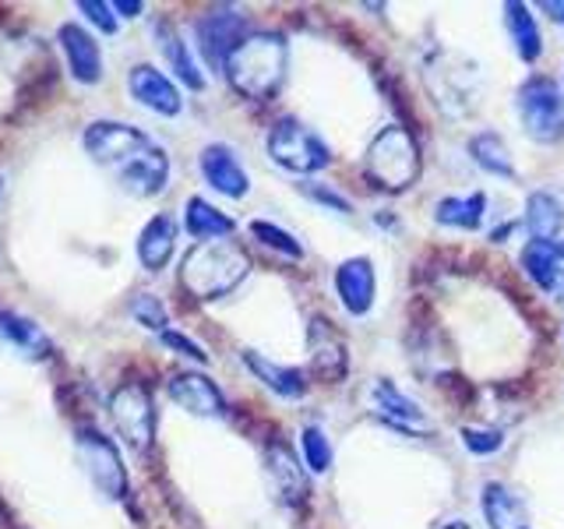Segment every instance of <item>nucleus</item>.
Here are the masks:
<instances>
[{
	"mask_svg": "<svg viewBox=\"0 0 564 529\" xmlns=\"http://www.w3.org/2000/svg\"><path fill=\"white\" fill-rule=\"evenodd\" d=\"M75 452L78 463L102 498L120 501L128 494V469H123V458L117 452V445L106 434H99L96 428H82L75 434Z\"/></svg>",
	"mask_w": 564,
	"mask_h": 529,
	"instance_id": "6",
	"label": "nucleus"
},
{
	"mask_svg": "<svg viewBox=\"0 0 564 529\" xmlns=\"http://www.w3.org/2000/svg\"><path fill=\"white\" fill-rule=\"evenodd\" d=\"M307 343H311V370L322 381L335 385L346 378L349 370V353H346V339L335 332L328 322L314 317L311 328H307Z\"/></svg>",
	"mask_w": 564,
	"mask_h": 529,
	"instance_id": "14",
	"label": "nucleus"
},
{
	"mask_svg": "<svg viewBox=\"0 0 564 529\" xmlns=\"http://www.w3.org/2000/svg\"><path fill=\"white\" fill-rule=\"evenodd\" d=\"M543 11H551V14L557 18V22L564 25V0H546V4H543Z\"/></svg>",
	"mask_w": 564,
	"mask_h": 529,
	"instance_id": "38",
	"label": "nucleus"
},
{
	"mask_svg": "<svg viewBox=\"0 0 564 529\" xmlns=\"http://www.w3.org/2000/svg\"><path fill=\"white\" fill-rule=\"evenodd\" d=\"M82 145L88 152V159L106 170H123L131 163L134 155H141L149 145H152V138L134 128V123H120V120H93L85 128L82 134Z\"/></svg>",
	"mask_w": 564,
	"mask_h": 529,
	"instance_id": "8",
	"label": "nucleus"
},
{
	"mask_svg": "<svg viewBox=\"0 0 564 529\" xmlns=\"http://www.w3.org/2000/svg\"><path fill=\"white\" fill-rule=\"evenodd\" d=\"M128 88L138 106H145L155 117H176L184 110L181 88L173 85V78H166L163 71L152 64H138L128 75Z\"/></svg>",
	"mask_w": 564,
	"mask_h": 529,
	"instance_id": "10",
	"label": "nucleus"
},
{
	"mask_svg": "<svg viewBox=\"0 0 564 529\" xmlns=\"http://www.w3.org/2000/svg\"><path fill=\"white\" fill-rule=\"evenodd\" d=\"M370 410H375L378 417H384L388 423H395L399 431H410V428H427V417H423L420 406L410 399V396H402L399 388L388 381V378H378L375 385H370Z\"/></svg>",
	"mask_w": 564,
	"mask_h": 529,
	"instance_id": "19",
	"label": "nucleus"
},
{
	"mask_svg": "<svg viewBox=\"0 0 564 529\" xmlns=\"http://www.w3.org/2000/svg\"><path fill=\"white\" fill-rule=\"evenodd\" d=\"M0 187H4V181H0Z\"/></svg>",
	"mask_w": 564,
	"mask_h": 529,
	"instance_id": "40",
	"label": "nucleus"
},
{
	"mask_svg": "<svg viewBox=\"0 0 564 529\" xmlns=\"http://www.w3.org/2000/svg\"><path fill=\"white\" fill-rule=\"evenodd\" d=\"M184 226L194 240H223L237 229V223L219 212L216 205H208L205 198H191L184 212Z\"/></svg>",
	"mask_w": 564,
	"mask_h": 529,
	"instance_id": "26",
	"label": "nucleus"
},
{
	"mask_svg": "<svg viewBox=\"0 0 564 529\" xmlns=\"http://www.w3.org/2000/svg\"><path fill=\"white\" fill-rule=\"evenodd\" d=\"M525 229L533 240L551 244L564 229V202L554 191H533L525 202Z\"/></svg>",
	"mask_w": 564,
	"mask_h": 529,
	"instance_id": "22",
	"label": "nucleus"
},
{
	"mask_svg": "<svg viewBox=\"0 0 564 529\" xmlns=\"http://www.w3.org/2000/svg\"><path fill=\"white\" fill-rule=\"evenodd\" d=\"M198 163H202L205 184H212L219 194H226V198H243V194L251 191V176H247L243 163L229 145H219V141L216 145H205Z\"/></svg>",
	"mask_w": 564,
	"mask_h": 529,
	"instance_id": "16",
	"label": "nucleus"
},
{
	"mask_svg": "<svg viewBox=\"0 0 564 529\" xmlns=\"http://www.w3.org/2000/svg\"><path fill=\"white\" fill-rule=\"evenodd\" d=\"M469 155H473V163L480 166V170H487L490 176H505V181H511V176H516V166H511L501 134H494V131L473 134L469 138Z\"/></svg>",
	"mask_w": 564,
	"mask_h": 529,
	"instance_id": "29",
	"label": "nucleus"
},
{
	"mask_svg": "<svg viewBox=\"0 0 564 529\" xmlns=\"http://www.w3.org/2000/svg\"><path fill=\"white\" fill-rule=\"evenodd\" d=\"M519 106V120L525 134L533 141H543V145H554V141L564 138V93L557 88L554 78L546 75H533L516 96Z\"/></svg>",
	"mask_w": 564,
	"mask_h": 529,
	"instance_id": "4",
	"label": "nucleus"
},
{
	"mask_svg": "<svg viewBox=\"0 0 564 529\" xmlns=\"http://www.w3.org/2000/svg\"><path fill=\"white\" fill-rule=\"evenodd\" d=\"M480 508H484L490 529H529L522 498H516L505 484H487L480 494Z\"/></svg>",
	"mask_w": 564,
	"mask_h": 529,
	"instance_id": "24",
	"label": "nucleus"
},
{
	"mask_svg": "<svg viewBox=\"0 0 564 529\" xmlns=\"http://www.w3.org/2000/svg\"><path fill=\"white\" fill-rule=\"evenodd\" d=\"M300 191H304L311 202L325 205V208H332V212H339V216H349V212H352L349 198H343V194H335L328 184H300Z\"/></svg>",
	"mask_w": 564,
	"mask_h": 529,
	"instance_id": "35",
	"label": "nucleus"
},
{
	"mask_svg": "<svg viewBox=\"0 0 564 529\" xmlns=\"http://www.w3.org/2000/svg\"><path fill=\"white\" fill-rule=\"evenodd\" d=\"M170 399L181 406V410L194 413V417H208V420H219L226 417V399L216 388V381L198 375V370H181V375H173L170 385H166Z\"/></svg>",
	"mask_w": 564,
	"mask_h": 529,
	"instance_id": "12",
	"label": "nucleus"
},
{
	"mask_svg": "<svg viewBox=\"0 0 564 529\" xmlns=\"http://www.w3.org/2000/svg\"><path fill=\"white\" fill-rule=\"evenodd\" d=\"M335 290H339V300L349 314H367L375 307V290H378V279H375V264L370 258H349L335 269Z\"/></svg>",
	"mask_w": 564,
	"mask_h": 529,
	"instance_id": "18",
	"label": "nucleus"
},
{
	"mask_svg": "<svg viewBox=\"0 0 564 529\" xmlns=\"http://www.w3.org/2000/svg\"><path fill=\"white\" fill-rule=\"evenodd\" d=\"M57 43H61L70 78L82 85H96L102 78V50L93 32H85L78 22H64L57 29Z\"/></svg>",
	"mask_w": 564,
	"mask_h": 529,
	"instance_id": "11",
	"label": "nucleus"
},
{
	"mask_svg": "<svg viewBox=\"0 0 564 529\" xmlns=\"http://www.w3.org/2000/svg\"><path fill=\"white\" fill-rule=\"evenodd\" d=\"M113 11L123 18H138L141 11H145V4H141V0H113Z\"/></svg>",
	"mask_w": 564,
	"mask_h": 529,
	"instance_id": "37",
	"label": "nucleus"
},
{
	"mask_svg": "<svg viewBox=\"0 0 564 529\" xmlns=\"http://www.w3.org/2000/svg\"><path fill=\"white\" fill-rule=\"evenodd\" d=\"M251 272V258L234 240H202L181 261V287L198 300H219L234 293Z\"/></svg>",
	"mask_w": 564,
	"mask_h": 529,
	"instance_id": "2",
	"label": "nucleus"
},
{
	"mask_svg": "<svg viewBox=\"0 0 564 529\" xmlns=\"http://www.w3.org/2000/svg\"><path fill=\"white\" fill-rule=\"evenodd\" d=\"M286 61L290 46L279 32H251L247 40L234 50V57L226 61V82L234 85L251 102H264L279 93L282 78H286Z\"/></svg>",
	"mask_w": 564,
	"mask_h": 529,
	"instance_id": "1",
	"label": "nucleus"
},
{
	"mask_svg": "<svg viewBox=\"0 0 564 529\" xmlns=\"http://www.w3.org/2000/svg\"><path fill=\"white\" fill-rule=\"evenodd\" d=\"M269 155L272 163L290 170V173H317L332 163V152L325 145V138H317L307 123H300L293 117L279 120L269 131Z\"/></svg>",
	"mask_w": 564,
	"mask_h": 529,
	"instance_id": "5",
	"label": "nucleus"
},
{
	"mask_svg": "<svg viewBox=\"0 0 564 529\" xmlns=\"http://www.w3.org/2000/svg\"><path fill=\"white\" fill-rule=\"evenodd\" d=\"M159 50H163V57H166V64H170L173 75L181 78L187 88H194V93H202V88H205V75H202L198 61H194L191 46L181 40V35L163 25V29H159Z\"/></svg>",
	"mask_w": 564,
	"mask_h": 529,
	"instance_id": "25",
	"label": "nucleus"
},
{
	"mask_svg": "<svg viewBox=\"0 0 564 529\" xmlns=\"http://www.w3.org/2000/svg\"><path fill=\"white\" fill-rule=\"evenodd\" d=\"M487 212V194L476 191L469 198H441L434 208V219L441 226H455V229H476L484 223Z\"/></svg>",
	"mask_w": 564,
	"mask_h": 529,
	"instance_id": "28",
	"label": "nucleus"
},
{
	"mask_svg": "<svg viewBox=\"0 0 564 529\" xmlns=\"http://www.w3.org/2000/svg\"><path fill=\"white\" fill-rule=\"evenodd\" d=\"M251 237H254V240H261L264 247H272V251L293 258V261L304 258V247L296 244V237H293V234H286V229H279L275 223L254 219V223H251Z\"/></svg>",
	"mask_w": 564,
	"mask_h": 529,
	"instance_id": "30",
	"label": "nucleus"
},
{
	"mask_svg": "<svg viewBox=\"0 0 564 529\" xmlns=\"http://www.w3.org/2000/svg\"><path fill=\"white\" fill-rule=\"evenodd\" d=\"M367 176L384 191H405L420 176V149L410 131L384 128L367 149Z\"/></svg>",
	"mask_w": 564,
	"mask_h": 529,
	"instance_id": "3",
	"label": "nucleus"
},
{
	"mask_svg": "<svg viewBox=\"0 0 564 529\" xmlns=\"http://www.w3.org/2000/svg\"><path fill=\"white\" fill-rule=\"evenodd\" d=\"M0 339L11 343L29 360H46L53 353L50 335L35 322H29V317H18L11 311H0Z\"/></svg>",
	"mask_w": 564,
	"mask_h": 529,
	"instance_id": "23",
	"label": "nucleus"
},
{
	"mask_svg": "<svg viewBox=\"0 0 564 529\" xmlns=\"http://www.w3.org/2000/svg\"><path fill=\"white\" fill-rule=\"evenodd\" d=\"M194 35H198V50L212 71H226V61L234 57V50L247 40V18L234 8H216L202 14L194 22Z\"/></svg>",
	"mask_w": 564,
	"mask_h": 529,
	"instance_id": "9",
	"label": "nucleus"
},
{
	"mask_svg": "<svg viewBox=\"0 0 564 529\" xmlns=\"http://www.w3.org/2000/svg\"><path fill=\"white\" fill-rule=\"evenodd\" d=\"M463 445L473 455H494L505 445V434L498 428H466L463 431Z\"/></svg>",
	"mask_w": 564,
	"mask_h": 529,
	"instance_id": "33",
	"label": "nucleus"
},
{
	"mask_svg": "<svg viewBox=\"0 0 564 529\" xmlns=\"http://www.w3.org/2000/svg\"><path fill=\"white\" fill-rule=\"evenodd\" d=\"M243 364H247V370H251V375L264 388H272L275 396H282V399H304V392H307L304 370L286 367V364H275V360L261 357V353H254V349H243Z\"/></svg>",
	"mask_w": 564,
	"mask_h": 529,
	"instance_id": "21",
	"label": "nucleus"
},
{
	"mask_svg": "<svg viewBox=\"0 0 564 529\" xmlns=\"http://www.w3.org/2000/svg\"><path fill=\"white\" fill-rule=\"evenodd\" d=\"M131 317H134L138 325H145V328H152V332H159V335H163L166 325H170L166 307L159 304V296H152V293H138V296L131 300Z\"/></svg>",
	"mask_w": 564,
	"mask_h": 529,
	"instance_id": "32",
	"label": "nucleus"
},
{
	"mask_svg": "<svg viewBox=\"0 0 564 529\" xmlns=\"http://www.w3.org/2000/svg\"><path fill=\"white\" fill-rule=\"evenodd\" d=\"M505 22H508V35H511V46H516V53L525 64H533L543 53L536 18L529 14L525 4H505Z\"/></svg>",
	"mask_w": 564,
	"mask_h": 529,
	"instance_id": "27",
	"label": "nucleus"
},
{
	"mask_svg": "<svg viewBox=\"0 0 564 529\" xmlns=\"http://www.w3.org/2000/svg\"><path fill=\"white\" fill-rule=\"evenodd\" d=\"M264 473H269L272 490L286 505H304L307 501V494H311L307 473H304V466L296 463V455L290 452V445L272 441V445L264 449Z\"/></svg>",
	"mask_w": 564,
	"mask_h": 529,
	"instance_id": "15",
	"label": "nucleus"
},
{
	"mask_svg": "<svg viewBox=\"0 0 564 529\" xmlns=\"http://www.w3.org/2000/svg\"><path fill=\"white\" fill-rule=\"evenodd\" d=\"M522 272L546 290L554 300H564V244L561 240H529L522 247Z\"/></svg>",
	"mask_w": 564,
	"mask_h": 529,
	"instance_id": "17",
	"label": "nucleus"
},
{
	"mask_svg": "<svg viewBox=\"0 0 564 529\" xmlns=\"http://www.w3.org/2000/svg\"><path fill=\"white\" fill-rule=\"evenodd\" d=\"M173 247H176V219L159 212L152 216L138 234V261L145 264L149 272H163L170 258H173Z\"/></svg>",
	"mask_w": 564,
	"mask_h": 529,
	"instance_id": "20",
	"label": "nucleus"
},
{
	"mask_svg": "<svg viewBox=\"0 0 564 529\" xmlns=\"http://www.w3.org/2000/svg\"><path fill=\"white\" fill-rule=\"evenodd\" d=\"M110 420H113V428L128 449H134L138 455L152 449L155 402H152V392L141 381H123L110 396Z\"/></svg>",
	"mask_w": 564,
	"mask_h": 529,
	"instance_id": "7",
	"label": "nucleus"
},
{
	"mask_svg": "<svg viewBox=\"0 0 564 529\" xmlns=\"http://www.w3.org/2000/svg\"><path fill=\"white\" fill-rule=\"evenodd\" d=\"M78 11L85 14V22H93V25H96L99 32H106V35H113V32L120 29L113 4H102V0H82Z\"/></svg>",
	"mask_w": 564,
	"mask_h": 529,
	"instance_id": "34",
	"label": "nucleus"
},
{
	"mask_svg": "<svg viewBox=\"0 0 564 529\" xmlns=\"http://www.w3.org/2000/svg\"><path fill=\"white\" fill-rule=\"evenodd\" d=\"M159 339H163V346L166 349H176L181 353V357H187V360H198V364H208V353L194 343V339H187L184 332H176V328H166L163 335H159Z\"/></svg>",
	"mask_w": 564,
	"mask_h": 529,
	"instance_id": "36",
	"label": "nucleus"
},
{
	"mask_svg": "<svg viewBox=\"0 0 564 529\" xmlns=\"http://www.w3.org/2000/svg\"><path fill=\"white\" fill-rule=\"evenodd\" d=\"M166 181H170V155L155 141L141 155H134L123 170H117V184L131 198H155L166 187Z\"/></svg>",
	"mask_w": 564,
	"mask_h": 529,
	"instance_id": "13",
	"label": "nucleus"
},
{
	"mask_svg": "<svg viewBox=\"0 0 564 529\" xmlns=\"http://www.w3.org/2000/svg\"><path fill=\"white\" fill-rule=\"evenodd\" d=\"M300 441H304V458H307V469L311 473H328L332 466V445L322 428H304V434H300Z\"/></svg>",
	"mask_w": 564,
	"mask_h": 529,
	"instance_id": "31",
	"label": "nucleus"
},
{
	"mask_svg": "<svg viewBox=\"0 0 564 529\" xmlns=\"http://www.w3.org/2000/svg\"><path fill=\"white\" fill-rule=\"evenodd\" d=\"M445 529H469L466 522H452V526H445Z\"/></svg>",
	"mask_w": 564,
	"mask_h": 529,
	"instance_id": "39",
	"label": "nucleus"
}]
</instances>
